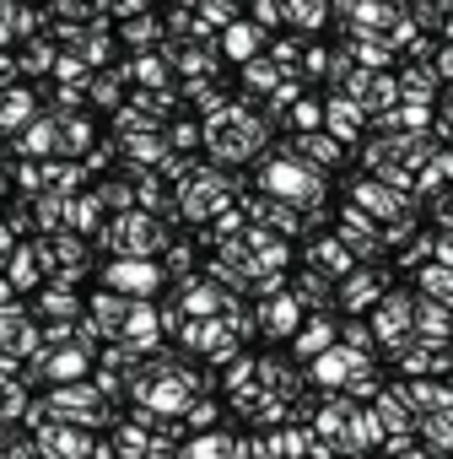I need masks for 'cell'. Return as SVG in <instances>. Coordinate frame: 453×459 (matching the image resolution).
Returning a JSON list of instances; mask_svg holds the SVG:
<instances>
[{
  "mask_svg": "<svg viewBox=\"0 0 453 459\" xmlns=\"http://www.w3.org/2000/svg\"><path fill=\"white\" fill-rule=\"evenodd\" d=\"M178 459H233V437L226 432H200L194 443H184Z\"/></svg>",
  "mask_w": 453,
  "mask_h": 459,
  "instance_id": "e0dca14e",
  "label": "cell"
},
{
  "mask_svg": "<svg viewBox=\"0 0 453 459\" xmlns=\"http://www.w3.org/2000/svg\"><path fill=\"white\" fill-rule=\"evenodd\" d=\"M6 459H33V443H22V448H12Z\"/></svg>",
  "mask_w": 453,
  "mask_h": 459,
  "instance_id": "7bdbcfd3",
  "label": "cell"
},
{
  "mask_svg": "<svg viewBox=\"0 0 453 459\" xmlns=\"http://www.w3.org/2000/svg\"><path fill=\"white\" fill-rule=\"evenodd\" d=\"M346 368H356V351H329V357L313 362V378H319V384H340Z\"/></svg>",
  "mask_w": 453,
  "mask_h": 459,
  "instance_id": "484cf974",
  "label": "cell"
},
{
  "mask_svg": "<svg viewBox=\"0 0 453 459\" xmlns=\"http://www.w3.org/2000/svg\"><path fill=\"white\" fill-rule=\"evenodd\" d=\"M17 71H22V60L0 49V82H6V92H12V87H22V82H17Z\"/></svg>",
  "mask_w": 453,
  "mask_h": 459,
  "instance_id": "ab89813d",
  "label": "cell"
},
{
  "mask_svg": "<svg viewBox=\"0 0 453 459\" xmlns=\"http://www.w3.org/2000/svg\"><path fill=\"white\" fill-rule=\"evenodd\" d=\"M119 76H124V71H119ZM119 76H92V103H108V108H114V103H119V87H114Z\"/></svg>",
  "mask_w": 453,
  "mask_h": 459,
  "instance_id": "e575fe53",
  "label": "cell"
},
{
  "mask_svg": "<svg viewBox=\"0 0 453 459\" xmlns=\"http://www.w3.org/2000/svg\"><path fill=\"white\" fill-rule=\"evenodd\" d=\"M17 152H22V157H44V152H60V119H33V125L17 135Z\"/></svg>",
  "mask_w": 453,
  "mask_h": 459,
  "instance_id": "7c38bea8",
  "label": "cell"
},
{
  "mask_svg": "<svg viewBox=\"0 0 453 459\" xmlns=\"http://www.w3.org/2000/svg\"><path fill=\"white\" fill-rule=\"evenodd\" d=\"M17 60H22V76H28V71L38 76V71H49V65H60V44H55V39H28Z\"/></svg>",
  "mask_w": 453,
  "mask_h": 459,
  "instance_id": "2e32d148",
  "label": "cell"
},
{
  "mask_svg": "<svg viewBox=\"0 0 453 459\" xmlns=\"http://www.w3.org/2000/svg\"><path fill=\"white\" fill-rule=\"evenodd\" d=\"M329 17V6H286V22H297V28H319Z\"/></svg>",
  "mask_w": 453,
  "mask_h": 459,
  "instance_id": "836d02e7",
  "label": "cell"
},
{
  "mask_svg": "<svg viewBox=\"0 0 453 459\" xmlns=\"http://www.w3.org/2000/svg\"><path fill=\"white\" fill-rule=\"evenodd\" d=\"M200 141H205V125H189V119L173 125V146H178V152H189V146H200Z\"/></svg>",
  "mask_w": 453,
  "mask_h": 459,
  "instance_id": "d590c367",
  "label": "cell"
},
{
  "mask_svg": "<svg viewBox=\"0 0 453 459\" xmlns=\"http://www.w3.org/2000/svg\"><path fill=\"white\" fill-rule=\"evenodd\" d=\"M260 330L265 335H297V298L276 292L270 303H260Z\"/></svg>",
  "mask_w": 453,
  "mask_h": 459,
  "instance_id": "30bf717a",
  "label": "cell"
},
{
  "mask_svg": "<svg viewBox=\"0 0 453 459\" xmlns=\"http://www.w3.org/2000/svg\"><path fill=\"white\" fill-rule=\"evenodd\" d=\"M12 33H17V6H0V49H12Z\"/></svg>",
  "mask_w": 453,
  "mask_h": 459,
  "instance_id": "60d3db41",
  "label": "cell"
},
{
  "mask_svg": "<svg viewBox=\"0 0 453 459\" xmlns=\"http://www.w3.org/2000/svg\"><path fill=\"white\" fill-rule=\"evenodd\" d=\"M33 448H38V454H49V459H87L98 443H92V432H87V427L55 421V427H44V432L33 437Z\"/></svg>",
  "mask_w": 453,
  "mask_h": 459,
  "instance_id": "5b68a950",
  "label": "cell"
},
{
  "mask_svg": "<svg viewBox=\"0 0 453 459\" xmlns=\"http://www.w3.org/2000/svg\"><path fill=\"white\" fill-rule=\"evenodd\" d=\"M189 260H194L189 244H173V249H167V271H173V276H189Z\"/></svg>",
  "mask_w": 453,
  "mask_h": 459,
  "instance_id": "f35d334b",
  "label": "cell"
},
{
  "mask_svg": "<svg viewBox=\"0 0 453 459\" xmlns=\"http://www.w3.org/2000/svg\"><path fill=\"white\" fill-rule=\"evenodd\" d=\"M276 22H286V6H276V0H260V6H254V28H276Z\"/></svg>",
  "mask_w": 453,
  "mask_h": 459,
  "instance_id": "8d00e7d4",
  "label": "cell"
},
{
  "mask_svg": "<svg viewBox=\"0 0 453 459\" xmlns=\"http://www.w3.org/2000/svg\"><path fill=\"white\" fill-rule=\"evenodd\" d=\"M87 146H92V119H81V114L60 119V152L76 157V152H87Z\"/></svg>",
  "mask_w": 453,
  "mask_h": 459,
  "instance_id": "ffe728a7",
  "label": "cell"
},
{
  "mask_svg": "<svg viewBox=\"0 0 453 459\" xmlns=\"http://www.w3.org/2000/svg\"><path fill=\"white\" fill-rule=\"evenodd\" d=\"M297 303H308V308H324V303H329V281H324L319 271H308V276L297 281Z\"/></svg>",
  "mask_w": 453,
  "mask_h": 459,
  "instance_id": "f546056e",
  "label": "cell"
},
{
  "mask_svg": "<svg viewBox=\"0 0 453 459\" xmlns=\"http://www.w3.org/2000/svg\"><path fill=\"white\" fill-rule=\"evenodd\" d=\"M49 405H55V416H65L71 427L103 421V411H98V384H60V389L49 394Z\"/></svg>",
  "mask_w": 453,
  "mask_h": 459,
  "instance_id": "277c9868",
  "label": "cell"
},
{
  "mask_svg": "<svg viewBox=\"0 0 453 459\" xmlns=\"http://www.w3.org/2000/svg\"><path fill=\"white\" fill-rule=\"evenodd\" d=\"M319 114H324V108H319V103H313V98H308V103H297V114H292V119H297V125H303V130H297V135H313V125H319Z\"/></svg>",
  "mask_w": 453,
  "mask_h": 459,
  "instance_id": "74e56055",
  "label": "cell"
},
{
  "mask_svg": "<svg viewBox=\"0 0 453 459\" xmlns=\"http://www.w3.org/2000/svg\"><path fill=\"white\" fill-rule=\"evenodd\" d=\"M124 346H135V351H146V346H157V308L151 303H135L130 308V325H124V335H119Z\"/></svg>",
  "mask_w": 453,
  "mask_h": 459,
  "instance_id": "4fadbf2b",
  "label": "cell"
},
{
  "mask_svg": "<svg viewBox=\"0 0 453 459\" xmlns=\"http://www.w3.org/2000/svg\"><path fill=\"white\" fill-rule=\"evenodd\" d=\"M130 298H119V292H98L92 303H87V319L98 325V330H114V335H124V325H130Z\"/></svg>",
  "mask_w": 453,
  "mask_h": 459,
  "instance_id": "9c48e42d",
  "label": "cell"
},
{
  "mask_svg": "<svg viewBox=\"0 0 453 459\" xmlns=\"http://www.w3.org/2000/svg\"><path fill=\"white\" fill-rule=\"evenodd\" d=\"M119 260H151V249L162 244V227L146 216V211H119L114 221H103V233H98Z\"/></svg>",
  "mask_w": 453,
  "mask_h": 459,
  "instance_id": "6da1fadb",
  "label": "cell"
},
{
  "mask_svg": "<svg viewBox=\"0 0 453 459\" xmlns=\"http://www.w3.org/2000/svg\"><path fill=\"white\" fill-rule=\"evenodd\" d=\"M303 44H308V39H297V33H286V39H270V60L286 71V65H297V60H303Z\"/></svg>",
  "mask_w": 453,
  "mask_h": 459,
  "instance_id": "4dcf8cb0",
  "label": "cell"
},
{
  "mask_svg": "<svg viewBox=\"0 0 453 459\" xmlns=\"http://www.w3.org/2000/svg\"><path fill=\"white\" fill-rule=\"evenodd\" d=\"M329 341H335V330H329V325H308V330H297V351H303V357H313V362L335 351Z\"/></svg>",
  "mask_w": 453,
  "mask_h": 459,
  "instance_id": "d4e9b609",
  "label": "cell"
},
{
  "mask_svg": "<svg viewBox=\"0 0 453 459\" xmlns=\"http://www.w3.org/2000/svg\"><path fill=\"white\" fill-rule=\"evenodd\" d=\"M340 238L351 244V255H372L378 249V238H372V227L356 216V211H346V221H340Z\"/></svg>",
  "mask_w": 453,
  "mask_h": 459,
  "instance_id": "7402d4cb",
  "label": "cell"
},
{
  "mask_svg": "<svg viewBox=\"0 0 453 459\" xmlns=\"http://www.w3.org/2000/svg\"><path fill=\"white\" fill-rule=\"evenodd\" d=\"M356 205H367V211H399V195H389L383 184H362L356 189Z\"/></svg>",
  "mask_w": 453,
  "mask_h": 459,
  "instance_id": "1f68e13d",
  "label": "cell"
},
{
  "mask_svg": "<svg viewBox=\"0 0 453 459\" xmlns=\"http://www.w3.org/2000/svg\"><path fill=\"white\" fill-rule=\"evenodd\" d=\"M98 216H103V200H98V195H81V200H71V216H65V227H71V233H92V227H98Z\"/></svg>",
  "mask_w": 453,
  "mask_h": 459,
  "instance_id": "603a6c76",
  "label": "cell"
},
{
  "mask_svg": "<svg viewBox=\"0 0 453 459\" xmlns=\"http://www.w3.org/2000/svg\"><path fill=\"white\" fill-rule=\"evenodd\" d=\"M308 260H313V271H319V276H324V271H335V276H340V271L351 265V255H346L340 244H313V249H308Z\"/></svg>",
  "mask_w": 453,
  "mask_h": 459,
  "instance_id": "83f0119b",
  "label": "cell"
},
{
  "mask_svg": "<svg viewBox=\"0 0 453 459\" xmlns=\"http://www.w3.org/2000/svg\"><path fill=\"white\" fill-rule=\"evenodd\" d=\"M124 152H130V162H135L130 173H141V162H157V157H162V135H157V130H151V135H135V141H124Z\"/></svg>",
  "mask_w": 453,
  "mask_h": 459,
  "instance_id": "f1b7e54d",
  "label": "cell"
},
{
  "mask_svg": "<svg viewBox=\"0 0 453 459\" xmlns=\"http://www.w3.org/2000/svg\"><path fill=\"white\" fill-rule=\"evenodd\" d=\"M297 152H308L313 162H335V157H340V141L313 130V135H297V141H292V157H297Z\"/></svg>",
  "mask_w": 453,
  "mask_h": 459,
  "instance_id": "cb8c5ba5",
  "label": "cell"
},
{
  "mask_svg": "<svg viewBox=\"0 0 453 459\" xmlns=\"http://www.w3.org/2000/svg\"><path fill=\"white\" fill-rule=\"evenodd\" d=\"M38 276H44V260H38V249L28 244V249H17L12 255V271H6V281L12 287H38Z\"/></svg>",
  "mask_w": 453,
  "mask_h": 459,
  "instance_id": "d6986e66",
  "label": "cell"
},
{
  "mask_svg": "<svg viewBox=\"0 0 453 459\" xmlns=\"http://www.w3.org/2000/svg\"><path fill=\"white\" fill-rule=\"evenodd\" d=\"M260 44H270V39H265L254 22H238V28H226V33H221V55H226V60H238V65H254V60H260Z\"/></svg>",
  "mask_w": 453,
  "mask_h": 459,
  "instance_id": "ba28073f",
  "label": "cell"
},
{
  "mask_svg": "<svg viewBox=\"0 0 453 459\" xmlns=\"http://www.w3.org/2000/svg\"><path fill=\"white\" fill-rule=\"evenodd\" d=\"M260 189L270 195V200H313L319 195V178H313V168L308 162H297L292 152H281V157H270L265 162V173H260Z\"/></svg>",
  "mask_w": 453,
  "mask_h": 459,
  "instance_id": "7a4b0ae2",
  "label": "cell"
},
{
  "mask_svg": "<svg viewBox=\"0 0 453 459\" xmlns=\"http://www.w3.org/2000/svg\"><path fill=\"white\" fill-rule=\"evenodd\" d=\"M178 303H184V314H189V319H210V314H216V303H226V298H221L216 287H194V281H189Z\"/></svg>",
  "mask_w": 453,
  "mask_h": 459,
  "instance_id": "44dd1931",
  "label": "cell"
},
{
  "mask_svg": "<svg viewBox=\"0 0 453 459\" xmlns=\"http://www.w3.org/2000/svg\"><path fill=\"white\" fill-rule=\"evenodd\" d=\"M162 60H173L184 76H210L216 71V49L205 39H167L162 44Z\"/></svg>",
  "mask_w": 453,
  "mask_h": 459,
  "instance_id": "52a82bcc",
  "label": "cell"
},
{
  "mask_svg": "<svg viewBox=\"0 0 453 459\" xmlns=\"http://www.w3.org/2000/svg\"><path fill=\"white\" fill-rule=\"evenodd\" d=\"M0 459H6V454H0Z\"/></svg>",
  "mask_w": 453,
  "mask_h": 459,
  "instance_id": "bcb514c9",
  "label": "cell"
},
{
  "mask_svg": "<svg viewBox=\"0 0 453 459\" xmlns=\"http://www.w3.org/2000/svg\"><path fill=\"white\" fill-rule=\"evenodd\" d=\"M33 119H38V103H33L28 87H12L6 98H0V130H28Z\"/></svg>",
  "mask_w": 453,
  "mask_h": 459,
  "instance_id": "8fae6325",
  "label": "cell"
},
{
  "mask_svg": "<svg viewBox=\"0 0 453 459\" xmlns=\"http://www.w3.org/2000/svg\"><path fill=\"white\" fill-rule=\"evenodd\" d=\"M244 82H249V92H281V65L270 60V55H260L254 65H244Z\"/></svg>",
  "mask_w": 453,
  "mask_h": 459,
  "instance_id": "ac0fdd59",
  "label": "cell"
},
{
  "mask_svg": "<svg viewBox=\"0 0 453 459\" xmlns=\"http://www.w3.org/2000/svg\"><path fill=\"white\" fill-rule=\"evenodd\" d=\"M119 39H124V44H130V49H146V39H151V44H157V39H162V22H157V17H146V12H141V17H135V22H124V33H119Z\"/></svg>",
  "mask_w": 453,
  "mask_h": 459,
  "instance_id": "4316f807",
  "label": "cell"
},
{
  "mask_svg": "<svg viewBox=\"0 0 453 459\" xmlns=\"http://www.w3.org/2000/svg\"><path fill=\"white\" fill-rule=\"evenodd\" d=\"M6 244H12V227H6V221H0V249H6Z\"/></svg>",
  "mask_w": 453,
  "mask_h": 459,
  "instance_id": "f6af8a7d",
  "label": "cell"
},
{
  "mask_svg": "<svg viewBox=\"0 0 453 459\" xmlns=\"http://www.w3.org/2000/svg\"><path fill=\"white\" fill-rule=\"evenodd\" d=\"M226 195H233V178L216 173V168H205L194 184H184V211H189L194 221H205L210 211L221 216V211H226Z\"/></svg>",
  "mask_w": 453,
  "mask_h": 459,
  "instance_id": "3957f363",
  "label": "cell"
},
{
  "mask_svg": "<svg viewBox=\"0 0 453 459\" xmlns=\"http://www.w3.org/2000/svg\"><path fill=\"white\" fill-rule=\"evenodd\" d=\"M356 130H362V103L356 98H335L329 103V135L335 141H351Z\"/></svg>",
  "mask_w": 453,
  "mask_h": 459,
  "instance_id": "9a60e30c",
  "label": "cell"
},
{
  "mask_svg": "<svg viewBox=\"0 0 453 459\" xmlns=\"http://www.w3.org/2000/svg\"><path fill=\"white\" fill-rule=\"evenodd\" d=\"M372 298H378V281L372 276H351L346 281V308H367Z\"/></svg>",
  "mask_w": 453,
  "mask_h": 459,
  "instance_id": "d6a6232c",
  "label": "cell"
},
{
  "mask_svg": "<svg viewBox=\"0 0 453 459\" xmlns=\"http://www.w3.org/2000/svg\"><path fill=\"white\" fill-rule=\"evenodd\" d=\"M0 308H12V281H0Z\"/></svg>",
  "mask_w": 453,
  "mask_h": 459,
  "instance_id": "ee69618b",
  "label": "cell"
},
{
  "mask_svg": "<svg viewBox=\"0 0 453 459\" xmlns=\"http://www.w3.org/2000/svg\"><path fill=\"white\" fill-rule=\"evenodd\" d=\"M157 276H162V271H157L151 260H108L103 287H108V292H119V298H124V292H135V298H141V292H151V287H157Z\"/></svg>",
  "mask_w": 453,
  "mask_h": 459,
  "instance_id": "8992f818",
  "label": "cell"
},
{
  "mask_svg": "<svg viewBox=\"0 0 453 459\" xmlns=\"http://www.w3.org/2000/svg\"><path fill=\"white\" fill-rule=\"evenodd\" d=\"M38 308H44V319H55V325H60V319H65V325L81 319V298H76L71 287H49V292L38 298Z\"/></svg>",
  "mask_w": 453,
  "mask_h": 459,
  "instance_id": "5bb4252c",
  "label": "cell"
},
{
  "mask_svg": "<svg viewBox=\"0 0 453 459\" xmlns=\"http://www.w3.org/2000/svg\"><path fill=\"white\" fill-rule=\"evenodd\" d=\"M184 416H189V427H210V421H216V405H205V400H200V405H189Z\"/></svg>",
  "mask_w": 453,
  "mask_h": 459,
  "instance_id": "b9f144b4",
  "label": "cell"
}]
</instances>
